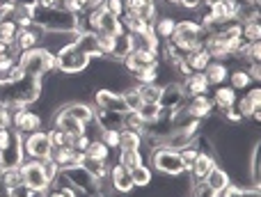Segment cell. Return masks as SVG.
<instances>
[{
    "label": "cell",
    "mask_w": 261,
    "mask_h": 197,
    "mask_svg": "<svg viewBox=\"0 0 261 197\" xmlns=\"http://www.w3.org/2000/svg\"><path fill=\"white\" fill-rule=\"evenodd\" d=\"M239 5H259V0H236Z\"/></svg>",
    "instance_id": "58"
},
{
    "label": "cell",
    "mask_w": 261,
    "mask_h": 197,
    "mask_svg": "<svg viewBox=\"0 0 261 197\" xmlns=\"http://www.w3.org/2000/svg\"><path fill=\"white\" fill-rule=\"evenodd\" d=\"M211 55H208V51L204 48V46H199V48L195 51H188V53L184 55V64L190 69V71H204V69L208 67V62H211Z\"/></svg>",
    "instance_id": "28"
},
{
    "label": "cell",
    "mask_w": 261,
    "mask_h": 197,
    "mask_svg": "<svg viewBox=\"0 0 261 197\" xmlns=\"http://www.w3.org/2000/svg\"><path fill=\"white\" fill-rule=\"evenodd\" d=\"M18 172H21L23 184H28L32 190H46L50 186L48 177H46L44 167H41V161L25 158V161H23V165L18 167Z\"/></svg>",
    "instance_id": "10"
},
{
    "label": "cell",
    "mask_w": 261,
    "mask_h": 197,
    "mask_svg": "<svg viewBox=\"0 0 261 197\" xmlns=\"http://www.w3.org/2000/svg\"><path fill=\"white\" fill-rule=\"evenodd\" d=\"M16 35H18V26L16 21H0V41L7 46H12L16 41Z\"/></svg>",
    "instance_id": "41"
},
{
    "label": "cell",
    "mask_w": 261,
    "mask_h": 197,
    "mask_svg": "<svg viewBox=\"0 0 261 197\" xmlns=\"http://www.w3.org/2000/svg\"><path fill=\"white\" fill-rule=\"evenodd\" d=\"M186 110H188L190 117H195V119H208V117L216 112V108H213V101L208 94H199V96H188V101H186Z\"/></svg>",
    "instance_id": "18"
},
{
    "label": "cell",
    "mask_w": 261,
    "mask_h": 197,
    "mask_svg": "<svg viewBox=\"0 0 261 197\" xmlns=\"http://www.w3.org/2000/svg\"><path fill=\"white\" fill-rule=\"evenodd\" d=\"M41 37H44V30L37 26H30V28H23V30H18L16 35V48L21 51H30V48H37V46L41 44Z\"/></svg>",
    "instance_id": "24"
},
{
    "label": "cell",
    "mask_w": 261,
    "mask_h": 197,
    "mask_svg": "<svg viewBox=\"0 0 261 197\" xmlns=\"http://www.w3.org/2000/svg\"><path fill=\"white\" fill-rule=\"evenodd\" d=\"M18 67L23 69V73L35 78H46L48 73L58 71V58L53 53H48L46 48L37 46V48L23 51L18 55Z\"/></svg>",
    "instance_id": "4"
},
{
    "label": "cell",
    "mask_w": 261,
    "mask_h": 197,
    "mask_svg": "<svg viewBox=\"0 0 261 197\" xmlns=\"http://www.w3.org/2000/svg\"><path fill=\"white\" fill-rule=\"evenodd\" d=\"M25 161V154H23V138L16 133V138L7 144L5 149H0V167L3 170H18Z\"/></svg>",
    "instance_id": "13"
},
{
    "label": "cell",
    "mask_w": 261,
    "mask_h": 197,
    "mask_svg": "<svg viewBox=\"0 0 261 197\" xmlns=\"http://www.w3.org/2000/svg\"><path fill=\"white\" fill-rule=\"evenodd\" d=\"M241 37H243L248 44L261 41V21H248L241 23Z\"/></svg>",
    "instance_id": "40"
},
{
    "label": "cell",
    "mask_w": 261,
    "mask_h": 197,
    "mask_svg": "<svg viewBox=\"0 0 261 197\" xmlns=\"http://www.w3.org/2000/svg\"><path fill=\"white\" fill-rule=\"evenodd\" d=\"M53 126H58L60 131H64V133H67L71 140H73V138H78V135H83V133H85V124H81V121H78L73 115H69V112L64 110V106L55 110Z\"/></svg>",
    "instance_id": "16"
},
{
    "label": "cell",
    "mask_w": 261,
    "mask_h": 197,
    "mask_svg": "<svg viewBox=\"0 0 261 197\" xmlns=\"http://www.w3.org/2000/svg\"><path fill=\"white\" fill-rule=\"evenodd\" d=\"M64 110H67L69 115H73L85 126H90L92 121H94V108L85 101H69V103H64Z\"/></svg>",
    "instance_id": "29"
},
{
    "label": "cell",
    "mask_w": 261,
    "mask_h": 197,
    "mask_svg": "<svg viewBox=\"0 0 261 197\" xmlns=\"http://www.w3.org/2000/svg\"><path fill=\"white\" fill-rule=\"evenodd\" d=\"M236 110L243 115V119H245V117L250 119L254 112L261 110V90H259V85L248 87V90H245V94L239 96V101H236Z\"/></svg>",
    "instance_id": "20"
},
{
    "label": "cell",
    "mask_w": 261,
    "mask_h": 197,
    "mask_svg": "<svg viewBox=\"0 0 261 197\" xmlns=\"http://www.w3.org/2000/svg\"><path fill=\"white\" fill-rule=\"evenodd\" d=\"M124 5H126V14H133L147 23H153L158 16L156 0H124Z\"/></svg>",
    "instance_id": "21"
},
{
    "label": "cell",
    "mask_w": 261,
    "mask_h": 197,
    "mask_svg": "<svg viewBox=\"0 0 261 197\" xmlns=\"http://www.w3.org/2000/svg\"><path fill=\"white\" fill-rule=\"evenodd\" d=\"M46 133H48L53 149H55V147H71V142H73V140L69 138V135L64 133V131H60V129H58V126H50V129L46 131Z\"/></svg>",
    "instance_id": "42"
},
{
    "label": "cell",
    "mask_w": 261,
    "mask_h": 197,
    "mask_svg": "<svg viewBox=\"0 0 261 197\" xmlns=\"http://www.w3.org/2000/svg\"><path fill=\"white\" fill-rule=\"evenodd\" d=\"M30 193H32V188H30L28 184H23V181H21V184H16L12 190H9V197H28Z\"/></svg>",
    "instance_id": "50"
},
{
    "label": "cell",
    "mask_w": 261,
    "mask_h": 197,
    "mask_svg": "<svg viewBox=\"0 0 261 197\" xmlns=\"http://www.w3.org/2000/svg\"><path fill=\"white\" fill-rule=\"evenodd\" d=\"M0 129H12V108L0 103Z\"/></svg>",
    "instance_id": "49"
},
{
    "label": "cell",
    "mask_w": 261,
    "mask_h": 197,
    "mask_svg": "<svg viewBox=\"0 0 261 197\" xmlns=\"http://www.w3.org/2000/svg\"><path fill=\"white\" fill-rule=\"evenodd\" d=\"M60 175H62L76 190H81V193H85L90 197H99V181L90 175V170H87L83 163L71 165V167H64Z\"/></svg>",
    "instance_id": "7"
},
{
    "label": "cell",
    "mask_w": 261,
    "mask_h": 197,
    "mask_svg": "<svg viewBox=\"0 0 261 197\" xmlns=\"http://www.w3.org/2000/svg\"><path fill=\"white\" fill-rule=\"evenodd\" d=\"M76 39V32H44L41 37V48H46L48 53L58 55L60 51H64L69 44H73Z\"/></svg>",
    "instance_id": "19"
},
{
    "label": "cell",
    "mask_w": 261,
    "mask_h": 197,
    "mask_svg": "<svg viewBox=\"0 0 261 197\" xmlns=\"http://www.w3.org/2000/svg\"><path fill=\"white\" fill-rule=\"evenodd\" d=\"M138 115H140V119H142V124L147 126V124H153L156 119H161L163 108H161V103H142Z\"/></svg>",
    "instance_id": "39"
},
{
    "label": "cell",
    "mask_w": 261,
    "mask_h": 197,
    "mask_svg": "<svg viewBox=\"0 0 261 197\" xmlns=\"http://www.w3.org/2000/svg\"><path fill=\"white\" fill-rule=\"evenodd\" d=\"M14 138H16V131L14 129H0V149L7 147Z\"/></svg>",
    "instance_id": "51"
},
{
    "label": "cell",
    "mask_w": 261,
    "mask_h": 197,
    "mask_svg": "<svg viewBox=\"0 0 261 197\" xmlns=\"http://www.w3.org/2000/svg\"><path fill=\"white\" fill-rule=\"evenodd\" d=\"M222 112V117H225V121L227 124H231V126H239V124H243V115H241L239 110H236V106L234 108H227V110H220Z\"/></svg>",
    "instance_id": "47"
},
{
    "label": "cell",
    "mask_w": 261,
    "mask_h": 197,
    "mask_svg": "<svg viewBox=\"0 0 261 197\" xmlns=\"http://www.w3.org/2000/svg\"><path fill=\"white\" fill-rule=\"evenodd\" d=\"M12 129L23 138L28 133H35V131L44 129V117L30 106L12 108Z\"/></svg>",
    "instance_id": "8"
},
{
    "label": "cell",
    "mask_w": 261,
    "mask_h": 197,
    "mask_svg": "<svg viewBox=\"0 0 261 197\" xmlns=\"http://www.w3.org/2000/svg\"><path fill=\"white\" fill-rule=\"evenodd\" d=\"M227 85H231L236 92H245L248 87L254 85V81L248 73V69H234V71H229V76H227Z\"/></svg>",
    "instance_id": "34"
},
{
    "label": "cell",
    "mask_w": 261,
    "mask_h": 197,
    "mask_svg": "<svg viewBox=\"0 0 261 197\" xmlns=\"http://www.w3.org/2000/svg\"><path fill=\"white\" fill-rule=\"evenodd\" d=\"M179 154H181V158H184V163H186V167L190 165V163L195 161V158L199 156V149L195 147V144H188V147H184V149H179Z\"/></svg>",
    "instance_id": "48"
},
{
    "label": "cell",
    "mask_w": 261,
    "mask_h": 197,
    "mask_svg": "<svg viewBox=\"0 0 261 197\" xmlns=\"http://www.w3.org/2000/svg\"><path fill=\"white\" fill-rule=\"evenodd\" d=\"M46 197H67V193H64L60 186H55V184H50L48 188H46Z\"/></svg>",
    "instance_id": "53"
},
{
    "label": "cell",
    "mask_w": 261,
    "mask_h": 197,
    "mask_svg": "<svg viewBox=\"0 0 261 197\" xmlns=\"http://www.w3.org/2000/svg\"><path fill=\"white\" fill-rule=\"evenodd\" d=\"M122 98H124V106H126V112H138L140 106H142V98H140V94L135 92V87L122 92Z\"/></svg>",
    "instance_id": "43"
},
{
    "label": "cell",
    "mask_w": 261,
    "mask_h": 197,
    "mask_svg": "<svg viewBox=\"0 0 261 197\" xmlns=\"http://www.w3.org/2000/svg\"><path fill=\"white\" fill-rule=\"evenodd\" d=\"M87 144H90V135H78V138H73V142H71V147L76 149V152H85L87 149Z\"/></svg>",
    "instance_id": "52"
},
{
    "label": "cell",
    "mask_w": 261,
    "mask_h": 197,
    "mask_svg": "<svg viewBox=\"0 0 261 197\" xmlns=\"http://www.w3.org/2000/svg\"><path fill=\"white\" fill-rule=\"evenodd\" d=\"M186 101H188V94H186L184 85H181L179 81L163 85L161 98H158V103H161L163 110L174 112V110H179V108H184V106H186Z\"/></svg>",
    "instance_id": "12"
},
{
    "label": "cell",
    "mask_w": 261,
    "mask_h": 197,
    "mask_svg": "<svg viewBox=\"0 0 261 197\" xmlns=\"http://www.w3.org/2000/svg\"><path fill=\"white\" fill-rule=\"evenodd\" d=\"M211 101H213V108L216 110H227V108H234L236 101H239V92L234 90L231 85H218L213 87V94H211Z\"/></svg>",
    "instance_id": "23"
},
{
    "label": "cell",
    "mask_w": 261,
    "mask_h": 197,
    "mask_svg": "<svg viewBox=\"0 0 261 197\" xmlns=\"http://www.w3.org/2000/svg\"><path fill=\"white\" fill-rule=\"evenodd\" d=\"M25 14L32 18V26L41 28L44 32H76L78 16L62 7H35L25 9Z\"/></svg>",
    "instance_id": "2"
},
{
    "label": "cell",
    "mask_w": 261,
    "mask_h": 197,
    "mask_svg": "<svg viewBox=\"0 0 261 197\" xmlns=\"http://www.w3.org/2000/svg\"><path fill=\"white\" fill-rule=\"evenodd\" d=\"M174 26H176V18L172 16H156V21L151 23V32L158 41H170L172 32H174Z\"/></svg>",
    "instance_id": "31"
},
{
    "label": "cell",
    "mask_w": 261,
    "mask_h": 197,
    "mask_svg": "<svg viewBox=\"0 0 261 197\" xmlns=\"http://www.w3.org/2000/svg\"><path fill=\"white\" fill-rule=\"evenodd\" d=\"M117 163L119 165H124L126 170H130V167L144 163V154H142V149H119L117 152Z\"/></svg>",
    "instance_id": "37"
},
{
    "label": "cell",
    "mask_w": 261,
    "mask_h": 197,
    "mask_svg": "<svg viewBox=\"0 0 261 197\" xmlns=\"http://www.w3.org/2000/svg\"><path fill=\"white\" fill-rule=\"evenodd\" d=\"M99 138L103 140V142L108 144L113 152H117V149H119V131H101Z\"/></svg>",
    "instance_id": "46"
},
{
    "label": "cell",
    "mask_w": 261,
    "mask_h": 197,
    "mask_svg": "<svg viewBox=\"0 0 261 197\" xmlns=\"http://www.w3.org/2000/svg\"><path fill=\"white\" fill-rule=\"evenodd\" d=\"M119 149H142V133L133 129H122L119 131Z\"/></svg>",
    "instance_id": "36"
},
{
    "label": "cell",
    "mask_w": 261,
    "mask_h": 197,
    "mask_svg": "<svg viewBox=\"0 0 261 197\" xmlns=\"http://www.w3.org/2000/svg\"><path fill=\"white\" fill-rule=\"evenodd\" d=\"M181 85H184V90H186L188 96L208 94V90H211V85H208L204 71H195V73H190V76H186L184 81H181Z\"/></svg>",
    "instance_id": "25"
},
{
    "label": "cell",
    "mask_w": 261,
    "mask_h": 197,
    "mask_svg": "<svg viewBox=\"0 0 261 197\" xmlns=\"http://www.w3.org/2000/svg\"><path fill=\"white\" fill-rule=\"evenodd\" d=\"M0 197H9V188H7V181H5V170L0 167Z\"/></svg>",
    "instance_id": "55"
},
{
    "label": "cell",
    "mask_w": 261,
    "mask_h": 197,
    "mask_svg": "<svg viewBox=\"0 0 261 197\" xmlns=\"http://www.w3.org/2000/svg\"><path fill=\"white\" fill-rule=\"evenodd\" d=\"M23 154H25V158H32V161H44V158L53 156V144H50L46 129L23 135Z\"/></svg>",
    "instance_id": "9"
},
{
    "label": "cell",
    "mask_w": 261,
    "mask_h": 197,
    "mask_svg": "<svg viewBox=\"0 0 261 197\" xmlns=\"http://www.w3.org/2000/svg\"><path fill=\"white\" fill-rule=\"evenodd\" d=\"M106 0H87L85 3V9H96V7H101Z\"/></svg>",
    "instance_id": "56"
},
{
    "label": "cell",
    "mask_w": 261,
    "mask_h": 197,
    "mask_svg": "<svg viewBox=\"0 0 261 197\" xmlns=\"http://www.w3.org/2000/svg\"><path fill=\"white\" fill-rule=\"evenodd\" d=\"M41 167H44V172H46V177H48L50 184H53V181L60 177V172H62V170H60V165L53 161V158H44V161H41Z\"/></svg>",
    "instance_id": "45"
},
{
    "label": "cell",
    "mask_w": 261,
    "mask_h": 197,
    "mask_svg": "<svg viewBox=\"0 0 261 197\" xmlns=\"http://www.w3.org/2000/svg\"><path fill=\"white\" fill-rule=\"evenodd\" d=\"M50 158H53V161L60 165V170H64V167H71V165H78V163H83L85 154L76 152L73 147H55L53 149V156H50Z\"/></svg>",
    "instance_id": "26"
},
{
    "label": "cell",
    "mask_w": 261,
    "mask_h": 197,
    "mask_svg": "<svg viewBox=\"0 0 261 197\" xmlns=\"http://www.w3.org/2000/svg\"><path fill=\"white\" fill-rule=\"evenodd\" d=\"M94 124L99 126V131H122L124 129V112L94 110Z\"/></svg>",
    "instance_id": "22"
},
{
    "label": "cell",
    "mask_w": 261,
    "mask_h": 197,
    "mask_svg": "<svg viewBox=\"0 0 261 197\" xmlns=\"http://www.w3.org/2000/svg\"><path fill=\"white\" fill-rule=\"evenodd\" d=\"M158 64V55L149 53V51H130L126 58L122 60V69L128 76H138L144 69H151Z\"/></svg>",
    "instance_id": "11"
},
{
    "label": "cell",
    "mask_w": 261,
    "mask_h": 197,
    "mask_svg": "<svg viewBox=\"0 0 261 197\" xmlns=\"http://www.w3.org/2000/svg\"><path fill=\"white\" fill-rule=\"evenodd\" d=\"M204 76H206V81L211 87L225 85L227 76H229V67H227V62H222V60H211L208 67L204 69Z\"/></svg>",
    "instance_id": "27"
},
{
    "label": "cell",
    "mask_w": 261,
    "mask_h": 197,
    "mask_svg": "<svg viewBox=\"0 0 261 197\" xmlns=\"http://www.w3.org/2000/svg\"><path fill=\"white\" fill-rule=\"evenodd\" d=\"M241 197H261L259 186H248V188H241Z\"/></svg>",
    "instance_id": "54"
},
{
    "label": "cell",
    "mask_w": 261,
    "mask_h": 197,
    "mask_svg": "<svg viewBox=\"0 0 261 197\" xmlns=\"http://www.w3.org/2000/svg\"><path fill=\"white\" fill-rule=\"evenodd\" d=\"M28 197H46V190H32Z\"/></svg>",
    "instance_id": "57"
},
{
    "label": "cell",
    "mask_w": 261,
    "mask_h": 197,
    "mask_svg": "<svg viewBox=\"0 0 261 197\" xmlns=\"http://www.w3.org/2000/svg\"><path fill=\"white\" fill-rule=\"evenodd\" d=\"M94 106L96 110H117V112H126V106H124V98L117 92L108 90V87H99L94 92Z\"/></svg>",
    "instance_id": "17"
},
{
    "label": "cell",
    "mask_w": 261,
    "mask_h": 197,
    "mask_svg": "<svg viewBox=\"0 0 261 197\" xmlns=\"http://www.w3.org/2000/svg\"><path fill=\"white\" fill-rule=\"evenodd\" d=\"M83 154H85V158H92V161H103V163H110V158H113V149H110L101 138L90 140V144H87V149Z\"/></svg>",
    "instance_id": "30"
},
{
    "label": "cell",
    "mask_w": 261,
    "mask_h": 197,
    "mask_svg": "<svg viewBox=\"0 0 261 197\" xmlns=\"http://www.w3.org/2000/svg\"><path fill=\"white\" fill-rule=\"evenodd\" d=\"M101 7H103L108 14L117 16V18H122L124 14H126V5H124V0H106Z\"/></svg>",
    "instance_id": "44"
},
{
    "label": "cell",
    "mask_w": 261,
    "mask_h": 197,
    "mask_svg": "<svg viewBox=\"0 0 261 197\" xmlns=\"http://www.w3.org/2000/svg\"><path fill=\"white\" fill-rule=\"evenodd\" d=\"M108 181H110V186H113V190L117 195H130L135 190L133 179H130V172L124 165H119V163H113V165H110Z\"/></svg>",
    "instance_id": "15"
},
{
    "label": "cell",
    "mask_w": 261,
    "mask_h": 197,
    "mask_svg": "<svg viewBox=\"0 0 261 197\" xmlns=\"http://www.w3.org/2000/svg\"><path fill=\"white\" fill-rule=\"evenodd\" d=\"M55 58H58V71L64 73V76H76V73H83L90 69V55L83 53L76 44H69Z\"/></svg>",
    "instance_id": "6"
},
{
    "label": "cell",
    "mask_w": 261,
    "mask_h": 197,
    "mask_svg": "<svg viewBox=\"0 0 261 197\" xmlns=\"http://www.w3.org/2000/svg\"><path fill=\"white\" fill-rule=\"evenodd\" d=\"M135 92L140 94L142 103H158L161 92H163V85L161 83H142V85H135Z\"/></svg>",
    "instance_id": "35"
},
{
    "label": "cell",
    "mask_w": 261,
    "mask_h": 197,
    "mask_svg": "<svg viewBox=\"0 0 261 197\" xmlns=\"http://www.w3.org/2000/svg\"><path fill=\"white\" fill-rule=\"evenodd\" d=\"M83 165L90 170V175L94 177L96 181H103L108 179L110 175V163H103V161H92V158H83Z\"/></svg>",
    "instance_id": "38"
},
{
    "label": "cell",
    "mask_w": 261,
    "mask_h": 197,
    "mask_svg": "<svg viewBox=\"0 0 261 197\" xmlns=\"http://www.w3.org/2000/svg\"><path fill=\"white\" fill-rule=\"evenodd\" d=\"M165 3L170 5V7H179V5H181V0H165Z\"/></svg>",
    "instance_id": "59"
},
{
    "label": "cell",
    "mask_w": 261,
    "mask_h": 197,
    "mask_svg": "<svg viewBox=\"0 0 261 197\" xmlns=\"http://www.w3.org/2000/svg\"><path fill=\"white\" fill-rule=\"evenodd\" d=\"M216 165H218V158L213 156V154H204V152H199V156L188 165L186 175H188V179L193 181V184H199V181L206 179V175H208V172H211Z\"/></svg>",
    "instance_id": "14"
},
{
    "label": "cell",
    "mask_w": 261,
    "mask_h": 197,
    "mask_svg": "<svg viewBox=\"0 0 261 197\" xmlns=\"http://www.w3.org/2000/svg\"><path fill=\"white\" fill-rule=\"evenodd\" d=\"M204 37H206V30L197 23V18H179L170 41L181 53H188V51H195V48H199V46H204Z\"/></svg>",
    "instance_id": "5"
},
{
    "label": "cell",
    "mask_w": 261,
    "mask_h": 197,
    "mask_svg": "<svg viewBox=\"0 0 261 197\" xmlns=\"http://www.w3.org/2000/svg\"><path fill=\"white\" fill-rule=\"evenodd\" d=\"M41 96V78L28 76L23 73L16 81H7L0 85V103L9 108H18V106H32L37 103Z\"/></svg>",
    "instance_id": "1"
},
{
    "label": "cell",
    "mask_w": 261,
    "mask_h": 197,
    "mask_svg": "<svg viewBox=\"0 0 261 197\" xmlns=\"http://www.w3.org/2000/svg\"><path fill=\"white\" fill-rule=\"evenodd\" d=\"M204 184H206L208 188L213 190V193H220V190L225 188V186H229V184H231V177H229V172H227L225 167L216 165V167H213V170L206 175Z\"/></svg>",
    "instance_id": "32"
},
{
    "label": "cell",
    "mask_w": 261,
    "mask_h": 197,
    "mask_svg": "<svg viewBox=\"0 0 261 197\" xmlns=\"http://www.w3.org/2000/svg\"><path fill=\"white\" fill-rule=\"evenodd\" d=\"M149 167L158 177H181L188 170L179 149H172L167 144H158V147L151 149V154H149Z\"/></svg>",
    "instance_id": "3"
},
{
    "label": "cell",
    "mask_w": 261,
    "mask_h": 197,
    "mask_svg": "<svg viewBox=\"0 0 261 197\" xmlns=\"http://www.w3.org/2000/svg\"><path fill=\"white\" fill-rule=\"evenodd\" d=\"M128 172H130V179H133L135 188H147V186H151L153 172H151V167H149L147 163H140V165L130 167Z\"/></svg>",
    "instance_id": "33"
}]
</instances>
